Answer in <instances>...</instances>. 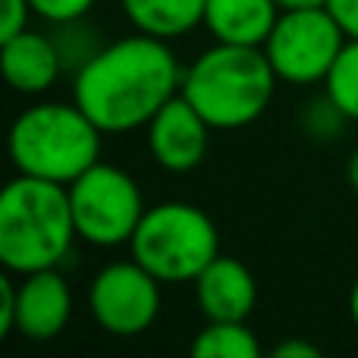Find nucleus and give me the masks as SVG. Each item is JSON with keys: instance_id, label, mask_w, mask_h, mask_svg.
<instances>
[{"instance_id": "f257e3e1", "label": "nucleus", "mask_w": 358, "mask_h": 358, "mask_svg": "<svg viewBox=\"0 0 358 358\" xmlns=\"http://www.w3.org/2000/svg\"><path fill=\"white\" fill-rule=\"evenodd\" d=\"M179 69L170 41L132 31L107 41L104 50L73 76V101L104 136L145 129L157 110L179 94Z\"/></svg>"}, {"instance_id": "f03ea898", "label": "nucleus", "mask_w": 358, "mask_h": 358, "mask_svg": "<svg viewBox=\"0 0 358 358\" xmlns=\"http://www.w3.org/2000/svg\"><path fill=\"white\" fill-rule=\"evenodd\" d=\"M277 82L264 48L214 41L182 69L179 94L208 120L210 129L236 132L264 117Z\"/></svg>"}, {"instance_id": "7ed1b4c3", "label": "nucleus", "mask_w": 358, "mask_h": 358, "mask_svg": "<svg viewBox=\"0 0 358 358\" xmlns=\"http://www.w3.org/2000/svg\"><path fill=\"white\" fill-rule=\"evenodd\" d=\"M79 239L69 189L50 179L25 176L0 192V264L10 273L60 267Z\"/></svg>"}, {"instance_id": "20e7f679", "label": "nucleus", "mask_w": 358, "mask_h": 358, "mask_svg": "<svg viewBox=\"0 0 358 358\" xmlns=\"http://www.w3.org/2000/svg\"><path fill=\"white\" fill-rule=\"evenodd\" d=\"M101 138L104 132L76 101H38L13 120L6 145L16 173L69 185L101 161Z\"/></svg>"}, {"instance_id": "39448f33", "label": "nucleus", "mask_w": 358, "mask_h": 358, "mask_svg": "<svg viewBox=\"0 0 358 358\" xmlns=\"http://www.w3.org/2000/svg\"><path fill=\"white\" fill-rule=\"evenodd\" d=\"M129 252L161 283H195L220 255V233L198 204L161 201L145 210Z\"/></svg>"}, {"instance_id": "423d86ee", "label": "nucleus", "mask_w": 358, "mask_h": 358, "mask_svg": "<svg viewBox=\"0 0 358 358\" xmlns=\"http://www.w3.org/2000/svg\"><path fill=\"white\" fill-rule=\"evenodd\" d=\"M66 189L79 239L98 248L129 245L148 210L136 176L117 164L98 161Z\"/></svg>"}, {"instance_id": "0eeeda50", "label": "nucleus", "mask_w": 358, "mask_h": 358, "mask_svg": "<svg viewBox=\"0 0 358 358\" xmlns=\"http://www.w3.org/2000/svg\"><path fill=\"white\" fill-rule=\"evenodd\" d=\"M346 41V29L330 13V6L283 10L264 41V54L280 82L302 88L327 79Z\"/></svg>"}, {"instance_id": "6e6552de", "label": "nucleus", "mask_w": 358, "mask_h": 358, "mask_svg": "<svg viewBox=\"0 0 358 358\" xmlns=\"http://www.w3.org/2000/svg\"><path fill=\"white\" fill-rule=\"evenodd\" d=\"M161 280L136 258L110 261L88 283V315L110 336H120V340L142 336L161 317Z\"/></svg>"}, {"instance_id": "1a4fd4ad", "label": "nucleus", "mask_w": 358, "mask_h": 358, "mask_svg": "<svg viewBox=\"0 0 358 358\" xmlns=\"http://www.w3.org/2000/svg\"><path fill=\"white\" fill-rule=\"evenodd\" d=\"M210 126L182 94L170 98L145 126L148 151L155 164L167 173H192L201 167L210 145Z\"/></svg>"}, {"instance_id": "9d476101", "label": "nucleus", "mask_w": 358, "mask_h": 358, "mask_svg": "<svg viewBox=\"0 0 358 358\" xmlns=\"http://www.w3.org/2000/svg\"><path fill=\"white\" fill-rule=\"evenodd\" d=\"M73 317V286L60 267L22 273L16 283V334L31 343H50Z\"/></svg>"}, {"instance_id": "9b49d317", "label": "nucleus", "mask_w": 358, "mask_h": 358, "mask_svg": "<svg viewBox=\"0 0 358 358\" xmlns=\"http://www.w3.org/2000/svg\"><path fill=\"white\" fill-rule=\"evenodd\" d=\"M195 305L204 321H248L258 305V280L239 258L217 255L195 277Z\"/></svg>"}, {"instance_id": "f8f14e48", "label": "nucleus", "mask_w": 358, "mask_h": 358, "mask_svg": "<svg viewBox=\"0 0 358 358\" xmlns=\"http://www.w3.org/2000/svg\"><path fill=\"white\" fill-rule=\"evenodd\" d=\"M0 66H3V79L19 94H44L57 85L60 76H66L50 35L35 29L0 41Z\"/></svg>"}, {"instance_id": "ddd939ff", "label": "nucleus", "mask_w": 358, "mask_h": 358, "mask_svg": "<svg viewBox=\"0 0 358 358\" xmlns=\"http://www.w3.org/2000/svg\"><path fill=\"white\" fill-rule=\"evenodd\" d=\"M280 13L283 10L277 6V0H208L204 29L214 41L264 48Z\"/></svg>"}, {"instance_id": "4468645a", "label": "nucleus", "mask_w": 358, "mask_h": 358, "mask_svg": "<svg viewBox=\"0 0 358 358\" xmlns=\"http://www.w3.org/2000/svg\"><path fill=\"white\" fill-rule=\"evenodd\" d=\"M204 6L208 0H120L132 29L161 41H176L204 25Z\"/></svg>"}, {"instance_id": "2eb2a0df", "label": "nucleus", "mask_w": 358, "mask_h": 358, "mask_svg": "<svg viewBox=\"0 0 358 358\" xmlns=\"http://www.w3.org/2000/svg\"><path fill=\"white\" fill-rule=\"evenodd\" d=\"M192 358H261V343L248 321H208L189 346Z\"/></svg>"}, {"instance_id": "dca6fc26", "label": "nucleus", "mask_w": 358, "mask_h": 358, "mask_svg": "<svg viewBox=\"0 0 358 358\" xmlns=\"http://www.w3.org/2000/svg\"><path fill=\"white\" fill-rule=\"evenodd\" d=\"M48 35H50V41H54L57 54H60L63 73L66 76H76L79 69H85L107 44L104 29L94 25L88 16L66 19V22H50Z\"/></svg>"}, {"instance_id": "f3484780", "label": "nucleus", "mask_w": 358, "mask_h": 358, "mask_svg": "<svg viewBox=\"0 0 358 358\" xmlns=\"http://www.w3.org/2000/svg\"><path fill=\"white\" fill-rule=\"evenodd\" d=\"M330 101L349 117V123H358V38H349L336 57L334 69L324 79Z\"/></svg>"}, {"instance_id": "a211bd4d", "label": "nucleus", "mask_w": 358, "mask_h": 358, "mask_svg": "<svg viewBox=\"0 0 358 358\" xmlns=\"http://www.w3.org/2000/svg\"><path fill=\"white\" fill-rule=\"evenodd\" d=\"M346 123H349V117L330 101L327 92L311 101L302 113V129H305V136L315 138V142H334V138H340Z\"/></svg>"}, {"instance_id": "6ab92c4d", "label": "nucleus", "mask_w": 358, "mask_h": 358, "mask_svg": "<svg viewBox=\"0 0 358 358\" xmlns=\"http://www.w3.org/2000/svg\"><path fill=\"white\" fill-rule=\"evenodd\" d=\"M29 3L44 22H66V19L88 16L98 0H29Z\"/></svg>"}, {"instance_id": "aec40b11", "label": "nucleus", "mask_w": 358, "mask_h": 358, "mask_svg": "<svg viewBox=\"0 0 358 358\" xmlns=\"http://www.w3.org/2000/svg\"><path fill=\"white\" fill-rule=\"evenodd\" d=\"M0 6H3V13H0V41L29 29V16L35 13L29 0H0Z\"/></svg>"}, {"instance_id": "412c9836", "label": "nucleus", "mask_w": 358, "mask_h": 358, "mask_svg": "<svg viewBox=\"0 0 358 358\" xmlns=\"http://www.w3.org/2000/svg\"><path fill=\"white\" fill-rule=\"evenodd\" d=\"M16 334V280L10 271L0 277V336Z\"/></svg>"}, {"instance_id": "4be33fe9", "label": "nucleus", "mask_w": 358, "mask_h": 358, "mask_svg": "<svg viewBox=\"0 0 358 358\" xmlns=\"http://www.w3.org/2000/svg\"><path fill=\"white\" fill-rule=\"evenodd\" d=\"M330 13L340 19L349 38H358V0H330Z\"/></svg>"}, {"instance_id": "5701e85b", "label": "nucleus", "mask_w": 358, "mask_h": 358, "mask_svg": "<svg viewBox=\"0 0 358 358\" xmlns=\"http://www.w3.org/2000/svg\"><path fill=\"white\" fill-rule=\"evenodd\" d=\"M321 355V349L315 346V343H308V340H283V343H277L273 346V358H317Z\"/></svg>"}, {"instance_id": "b1692460", "label": "nucleus", "mask_w": 358, "mask_h": 358, "mask_svg": "<svg viewBox=\"0 0 358 358\" xmlns=\"http://www.w3.org/2000/svg\"><path fill=\"white\" fill-rule=\"evenodd\" d=\"M330 0H277L280 10H315V6H327Z\"/></svg>"}, {"instance_id": "393cba45", "label": "nucleus", "mask_w": 358, "mask_h": 358, "mask_svg": "<svg viewBox=\"0 0 358 358\" xmlns=\"http://www.w3.org/2000/svg\"><path fill=\"white\" fill-rule=\"evenodd\" d=\"M346 182H349L352 192H358V148L349 155V161H346Z\"/></svg>"}, {"instance_id": "a878e982", "label": "nucleus", "mask_w": 358, "mask_h": 358, "mask_svg": "<svg viewBox=\"0 0 358 358\" xmlns=\"http://www.w3.org/2000/svg\"><path fill=\"white\" fill-rule=\"evenodd\" d=\"M349 315H352V321L358 327V280L352 283V292H349Z\"/></svg>"}]
</instances>
